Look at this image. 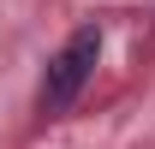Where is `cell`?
Instances as JSON below:
<instances>
[{
	"label": "cell",
	"mask_w": 155,
	"mask_h": 149,
	"mask_svg": "<svg viewBox=\"0 0 155 149\" xmlns=\"http://www.w3.org/2000/svg\"><path fill=\"white\" fill-rule=\"evenodd\" d=\"M96 60H101V24L72 30L66 48H60V54L48 60V72H42V90H36V113H42V119L66 113L78 95H84V84L96 78Z\"/></svg>",
	"instance_id": "1"
}]
</instances>
